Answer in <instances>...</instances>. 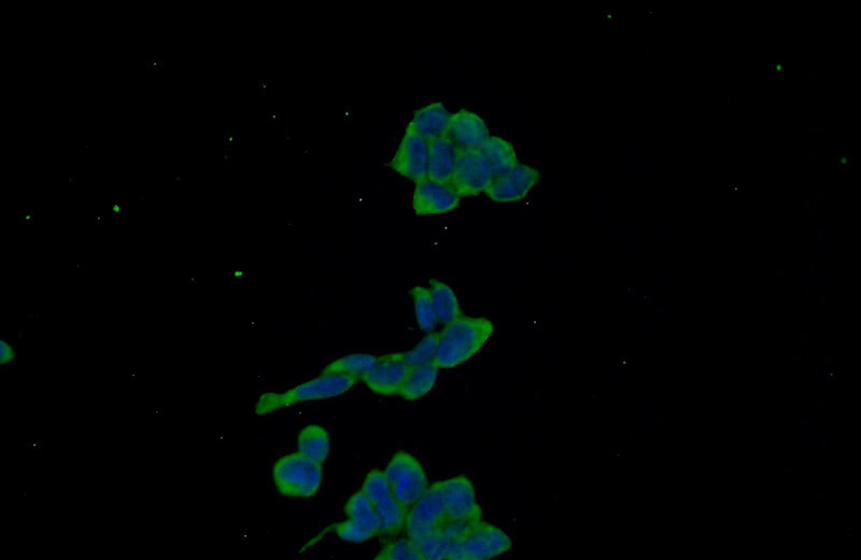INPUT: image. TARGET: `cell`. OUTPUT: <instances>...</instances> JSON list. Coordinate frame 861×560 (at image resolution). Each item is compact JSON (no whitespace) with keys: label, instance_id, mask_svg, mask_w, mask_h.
Returning <instances> with one entry per match:
<instances>
[{"label":"cell","instance_id":"cell-13","mask_svg":"<svg viewBox=\"0 0 861 560\" xmlns=\"http://www.w3.org/2000/svg\"><path fill=\"white\" fill-rule=\"evenodd\" d=\"M443 492L449 521L464 520V518H482V509L476 500L475 489L467 476L443 481Z\"/></svg>","mask_w":861,"mask_h":560},{"label":"cell","instance_id":"cell-14","mask_svg":"<svg viewBox=\"0 0 861 560\" xmlns=\"http://www.w3.org/2000/svg\"><path fill=\"white\" fill-rule=\"evenodd\" d=\"M447 135L461 150H481L490 138L485 120L467 109L451 115Z\"/></svg>","mask_w":861,"mask_h":560},{"label":"cell","instance_id":"cell-28","mask_svg":"<svg viewBox=\"0 0 861 560\" xmlns=\"http://www.w3.org/2000/svg\"><path fill=\"white\" fill-rule=\"evenodd\" d=\"M143 66L148 74H161L164 72L165 62L161 56H149Z\"/></svg>","mask_w":861,"mask_h":560},{"label":"cell","instance_id":"cell-12","mask_svg":"<svg viewBox=\"0 0 861 560\" xmlns=\"http://www.w3.org/2000/svg\"><path fill=\"white\" fill-rule=\"evenodd\" d=\"M408 371L402 353L386 355L378 357L376 366L362 377V381L375 394L397 396L400 395Z\"/></svg>","mask_w":861,"mask_h":560},{"label":"cell","instance_id":"cell-21","mask_svg":"<svg viewBox=\"0 0 861 560\" xmlns=\"http://www.w3.org/2000/svg\"><path fill=\"white\" fill-rule=\"evenodd\" d=\"M377 362L378 357L372 355H348L328 364L323 369L322 374H341L362 378L376 366Z\"/></svg>","mask_w":861,"mask_h":560},{"label":"cell","instance_id":"cell-24","mask_svg":"<svg viewBox=\"0 0 861 560\" xmlns=\"http://www.w3.org/2000/svg\"><path fill=\"white\" fill-rule=\"evenodd\" d=\"M439 343L440 333H428L416 347L409 352L402 353L404 363L408 368H413L433 362Z\"/></svg>","mask_w":861,"mask_h":560},{"label":"cell","instance_id":"cell-19","mask_svg":"<svg viewBox=\"0 0 861 560\" xmlns=\"http://www.w3.org/2000/svg\"><path fill=\"white\" fill-rule=\"evenodd\" d=\"M332 441L329 431L319 425H309L299 434L298 453L323 464L331 453Z\"/></svg>","mask_w":861,"mask_h":560},{"label":"cell","instance_id":"cell-9","mask_svg":"<svg viewBox=\"0 0 861 560\" xmlns=\"http://www.w3.org/2000/svg\"><path fill=\"white\" fill-rule=\"evenodd\" d=\"M494 176L481 150H461L450 187L460 196L487 193Z\"/></svg>","mask_w":861,"mask_h":560},{"label":"cell","instance_id":"cell-18","mask_svg":"<svg viewBox=\"0 0 861 560\" xmlns=\"http://www.w3.org/2000/svg\"><path fill=\"white\" fill-rule=\"evenodd\" d=\"M481 151L494 178L512 171L519 164L514 146L502 137L490 136Z\"/></svg>","mask_w":861,"mask_h":560},{"label":"cell","instance_id":"cell-26","mask_svg":"<svg viewBox=\"0 0 861 560\" xmlns=\"http://www.w3.org/2000/svg\"><path fill=\"white\" fill-rule=\"evenodd\" d=\"M333 530L338 538L352 543L369 541L378 535L373 529L352 520L336 524Z\"/></svg>","mask_w":861,"mask_h":560},{"label":"cell","instance_id":"cell-17","mask_svg":"<svg viewBox=\"0 0 861 560\" xmlns=\"http://www.w3.org/2000/svg\"><path fill=\"white\" fill-rule=\"evenodd\" d=\"M439 370L434 362L409 368L400 396L407 401H416L426 397L439 378Z\"/></svg>","mask_w":861,"mask_h":560},{"label":"cell","instance_id":"cell-15","mask_svg":"<svg viewBox=\"0 0 861 560\" xmlns=\"http://www.w3.org/2000/svg\"><path fill=\"white\" fill-rule=\"evenodd\" d=\"M460 148L448 135L430 143L428 179L450 186L458 163Z\"/></svg>","mask_w":861,"mask_h":560},{"label":"cell","instance_id":"cell-7","mask_svg":"<svg viewBox=\"0 0 861 560\" xmlns=\"http://www.w3.org/2000/svg\"><path fill=\"white\" fill-rule=\"evenodd\" d=\"M361 490L373 504L381 532L387 535L399 534L405 528L408 510L393 496L385 472L372 470L366 475Z\"/></svg>","mask_w":861,"mask_h":560},{"label":"cell","instance_id":"cell-16","mask_svg":"<svg viewBox=\"0 0 861 560\" xmlns=\"http://www.w3.org/2000/svg\"><path fill=\"white\" fill-rule=\"evenodd\" d=\"M451 115L444 104L431 103L418 109L408 124L429 143L448 134Z\"/></svg>","mask_w":861,"mask_h":560},{"label":"cell","instance_id":"cell-1","mask_svg":"<svg viewBox=\"0 0 861 560\" xmlns=\"http://www.w3.org/2000/svg\"><path fill=\"white\" fill-rule=\"evenodd\" d=\"M494 326L488 318L462 315L440 333L434 363L439 369H453L467 362L491 338Z\"/></svg>","mask_w":861,"mask_h":560},{"label":"cell","instance_id":"cell-2","mask_svg":"<svg viewBox=\"0 0 861 560\" xmlns=\"http://www.w3.org/2000/svg\"><path fill=\"white\" fill-rule=\"evenodd\" d=\"M359 378L341 374H322L315 380L296 386L285 392H267L254 406V413L266 415L288 408L294 404L332 399L349 391Z\"/></svg>","mask_w":861,"mask_h":560},{"label":"cell","instance_id":"cell-6","mask_svg":"<svg viewBox=\"0 0 861 560\" xmlns=\"http://www.w3.org/2000/svg\"><path fill=\"white\" fill-rule=\"evenodd\" d=\"M385 474L393 496L408 511L429 488L428 476L420 461L405 451L392 456Z\"/></svg>","mask_w":861,"mask_h":560},{"label":"cell","instance_id":"cell-3","mask_svg":"<svg viewBox=\"0 0 861 560\" xmlns=\"http://www.w3.org/2000/svg\"><path fill=\"white\" fill-rule=\"evenodd\" d=\"M273 476L281 495L307 499L318 494L323 481V468L319 462L295 453L276 462Z\"/></svg>","mask_w":861,"mask_h":560},{"label":"cell","instance_id":"cell-23","mask_svg":"<svg viewBox=\"0 0 861 560\" xmlns=\"http://www.w3.org/2000/svg\"><path fill=\"white\" fill-rule=\"evenodd\" d=\"M411 296L414 300L415 316L419 328L427 333L433 332L439 324V319L436 316L430 289L415 287L411 290Z\"/></svg>","mask_w":861,"mask_h":560},{"label":"cell","instance_id":"cell-5","mask_svg":"<svg viewBox=\"0 0 861 560\" xmlns=\"http://www.w3.org/2000/svg\"><path fill=\"white\" fill-rule=\"evenodd\" d=\"M449 521L443 492V481L430 486L408 511L405 529L407 536L419 546L439 535Z\"/></svg>","mask_w":861,"mask_h":560},{"label":"cell","instance_id":"cell-8","mask_svg":"<svg viewBox=\"0 0 861 560\" xmlns=\"http://www.w3.org/2000/svg\"><path fill=\"white\" fill-rule=\"evenodd\" d=\"M429 154L428 140L408 124L390 166L404 178L418 182L428 177Z\"/></svg>","mask_w":861,"mask_h":560},{"label":"cell","instance_id":"cell-10","mask_svg":"<svg viewBox=\"0 0 861 560\" xmlns=\"http://www.w3.org/2000/svg\"><path fill=\"white\" fill-rule=\"evenodd\" d=\"M540 179L541 173L536 168L518 164L512 171L494 178L487 195L496 203H517L527 198Z\"/></svg>","mask_w":861,"mask_h":560},{"label":"cell","instance_id":"cell-27","mask_svg":"<svg viewBox=\"0 0 861 560\" xmlns=\"http://www.w3.org/2000/svg\"><path fill=\"white\" fill-rule=\"evenodd\" d=\"M16 348L5 340L0 341V364L6 366L16 360Z\"/></svg>","mask_w":861,"mask_h":560},{"label":"cell","instance_id":"cell-11","mask_svg":"<svg viewBox=\"0 0 861 560\" xmlns=\"http://www.w3.org/2000/svg\"><path fill=\"white\" fill-rule=\"evenodd\" d=\"M460 203V196L450 186L428 178L416 182L413 208L418 216L448 214L454 212Z\"/></svg>","mask_w":861,"mask_h":560},{"label":"cell","instance_id":"cell-25","mask_svg":"<svg viewBox=\"0 0 861 560\" xmlns=\"http://www.w3.org/2000/svg\"><path fill=\"white\" fill-rule=\"evenodd\" d=\"M377 560H425L419 545L412 539H402L399 541L390 542L384 546L378 555Z\"/></svg>","mask_w":861,"mask_h":560},{"label":"cell","instance_id":"cell-4","mask_svg":"<svg viewBox=\"0 0 861 560\" xmlns=\"http://www.w3.org/2000/svg\"><path fill=\"white\" fill-rule=\"evenodd\" d=\"M512 546L511 538L502 529L482 520L449 544L446 559L488 560L510 551Z\"/></svg>","mask_w":861,"mask_h":560},{"label":"cell","instance_id":"cell-20","mask_svg":"<svg viewBox=\"0 0 861 560\" xmlns=\"http://www.w3.org/2000/svg\"><path fill=\"white\" fill-rule=\"evenodd\" d=\"M430 291L437 319L442 325H449L462 316L456 292L439 279L430 280Z\"/></svg>","mask_w":861,"mask_h":560},{"label":"cell","instance_id":"cell-22","mask_svg":"<svg viewBox=\"0 0 861 560\" xmlns=\"http://www.w3.org/2000/svg\"><path fill=\"white\" fill-rule=\"evenodd\" d=\"M345 514L349 520L359 522L373 529L378 535L383 534L373 504L362 490L349 498L345 506Z\"/></svg>","mask_w":861,"mask_h":560}]
</instances>
